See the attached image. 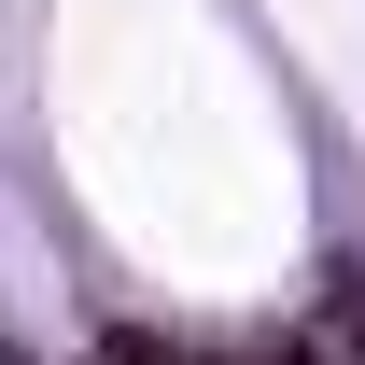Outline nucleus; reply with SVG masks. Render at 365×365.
I'll use <instances>...</instances> for the list:
<instances>
[{
    "label": "nucleus",
    "instance_id": "obj_1",
    "mask_svg": "<svg viewBox=\"0 0 365 365\" xmlns=\"http://www.w3.org/2000/svg\"><path fill=\"white\" fill-rule=\"evenodd\" d=\"M98 365H211V351H182V337H113Z\"/></svg>",
    "mask_w": 365,
    "mask_h": 365
}]
</instances>
